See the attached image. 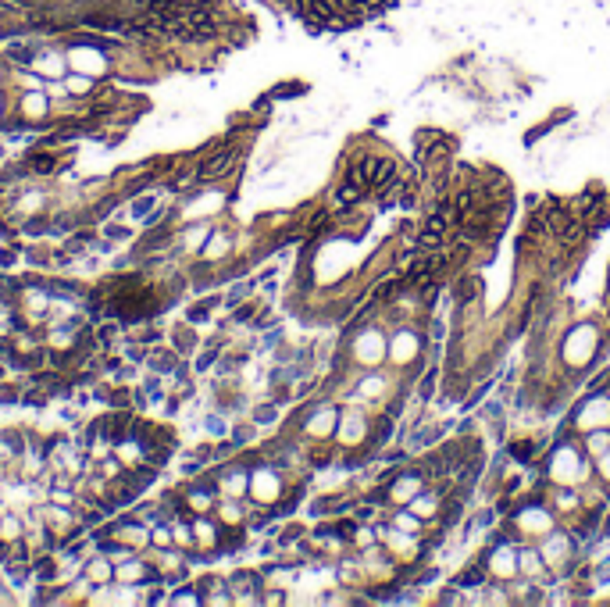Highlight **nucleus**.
I'll return each instance as SVG.
<instances>
[{
  "mask_svg": "<svg viewBox=\"0 0 610 607\" xmlns=\"http://www.w3.org/2000/svg\"><path fill=\"white\" fill-rule=\"evenodd\" d=\"M542 475L553 486H585L592 479V458L582 450L578 436L546 447V454H542Z\"/></svg>",
  "mask_w": 610,
  "mask_h": 607,
  "instance_id": "1",
  "label": "nucleus"
},
{
  "mask_svg": "<svg viewBox=\"0 0 610 607\" xmlns=\"http://www.w3.org/2000/svg\"><path fill=\"white\" fill-rule=\"evenodd\" d=\"M561 525L557 511L549 508L546 496H521V501H514L511 515H507V529L514 532V539H532L539 543L546 532H553Z\"/></svg>",
  "mask_w": 610,
  "mask_h": 607,
  "instance_id": "2",
  "label": "nucleus"
},
{
  "mask_svg": "<svg viewBox=\"0 0 610 607\" xmlns=\"http://www.w3.org/2000/svg\"><path fill=\"white\" fill-rule=\"evenodd\" d=\"M390 329V354H385V364H390L393 372H400V379L425 361L428 354V340H425V329L421 321H393V325H385Z\"/></svg>",
  "mask_w": 610,
  "mask_h": 607,
  "instance_id": "3",
  "label": "nucleus"
},
{
  "mask_svg": "<svg viewBox=\"0 0 610 607\" xmlns=\"http://www.w3.org/2000/svg\"><path fill=\"white\" fill-rule=\"evenodd\" d=\"M343 347H347L354 368H382L385 354H390V329H385V321L357 325V329H350Z\"/></svg>",
  "mask_w": 610,
  "mask_h": 607,
  "instance_id": "4",
  "label": "nucleus"
},
{
  "mask_svg": "<svg viewBox=\"0 0 610 607\" xmlns=\"http://www.w3.org/2000/svg\"><path fill=\"white\" fill-rule=\"evenodd\" d=\"M568 422L578 436L592 432V429H606L610 425V390H585L582 400H575L568 407Z\"/></svg>",
  "mask_w": 610,
  "mask_h": 607,
  "instance_id": "5",
  "label": "nucleus"
},
{
  "mask_svg": "<svg viewBox=\"0 0 610 607\" xmlns=\"http://www.w3.org/2000/svg\"><path fill=\"white\" fill-rule=\"evenodd\" d=\"M368 439H371V415L361 404L343 407L332 443H336L340 450H361V447H368Z\"/></svg>",
  "mask_w": 610,
  "mask_h": 607,
  "instance_id": "6",
  "label": "nucleus"
},
{
  "mask_svg": "<svg viewBox=\"0 0 610 607\" xmlns=\"http://www.w3.org/2000/svg\"><path fill=\"white\" fill-rule=\"evenodd\" d=\"M232 168H239V150L236 147H225L221 143L218 150H211L200 164H197V183H214V179H225Z\"/></svg>",
  "mask_w": 610,
  "mask_h": 607,
  "instance_id": "7",
  "label": "nucleus"
},
{
  "mask_svg": "<svg viewBox=\"0 0 610 607\" xmlns=\"http://www.w3.org/2000/svg\"><path fill=\"white\" fill-rule=\"evenodd\" d=\"M518 572H521V579L539 582V586H549L553 582V572H549V565L539 554V543H532V539H521L518 543Z\"/></svg>",
  "mask_w": 610,
  "mask_h": 607,
  "instance_id": "8",
  "label": "nucleus"
},
{
  "mask_svg": "<svg viewBox=\"0 0 610 607\" xmlns=\"http://www.w3.org/2000/svg\"><path fill=\"white\" fill-rule=\"evenodd\" d=\"M610 197H606V190H599V186H585V190H578V193H571L568 197V207H571V214L575 218H582V222H589V218L606 204Z\"/></svg>",
  "mask_w": 610,
  "mask_h": 607,
  "instance_id": "9",
  "label": "nucleus"
},
{
  "mask_svg": "<svg viewBox=\"0 0 610 607\" xmlns=\"http://www.w3.org/2000/svg\"><path fill=\"white\" fill-rule=\"evenodd\" d=\"M504 450L511 454L514 465H528V468H535L539 458L546 454V447L539 443L535 436H514V439H507V447H504Z\"/></svg>",
  "mask_w": 610,
  "mask_h": 607,
  "instance_id": "10",
  "label": "nucleus"
},
{
  "mask_svg": "<svg viewBox=\"0 0 610 607\" xmlns=\"http://www.w3.org/2000/svg\"><path fill=\"white\" fill-rule=\"evenodd\" d=\"M129 432H132V418H129L122 407H118L115 415H104V418H100V436L107 439L111 447H122L125 439H129Z\"/></svg>",
  "mask_w": 610,
  "mask_h": 607,
  "instance_id": "11",
  "label": "nucleus"
},
{
  "mask_svg": "<svg viewBox=\"0 0 610 607\" xmlns=\"http://www.w3.org/2000/svg\"><path fill=\"white\" fill-rule=\"evenodd\" d=\"M489 582V572H485V561L478 558V561H468L457 575H454V586L457 589H464V593H475V589H482Z\"/></svg>",
  "mask_w": 610,
  "mask_h": 607,
  "instance_id": "12",
  "label": "nucleus"
},
{
  "mask_svg": "<svg viewBox=\"0 0 610 607\" xmlns=\"http://www.w3.org/2000/svg\"><path fill=\"white\" fill-rule=\"evenodd\" d=\"M578 443H582V450L596 461L599 454H606L610 450V425L606 429H592V432H582L578 436Z\"/></svg>",
  "mask_w": 610,
  "mask_h": 607,
  "instance_id": "13",
  "label": "nucleus"
},
{
  "mask_svg": "<svg viewBox=\"0 0 610 607\" xmlns=\"http://www.w3.org/2000/svg\"><path fill=\"white\" fill-rule=\"evenodd\" d=\"M118 479H122L129 489L143 493L147 486H154V482H157V468H154V465H139V468H132V472H118Z\"/></svg>",
  "mask_w": 610,
  "mask_h": 607,
  "instance_id": "14",
  "label": "nucleus"
},
{
  "mask_svg": "<svg viewBox=\"0 0 610 607\" xmlns=\"http://www.w3.org/2000/svg\"><path fill=\"white\" fill-rule=\"evenodd\" d=\"M86 29H97V32H125V18H118V15H82L79 18Z\"/></svg>",
  "mask_w": 610,
  "mask_h": 607,
  "instance_id": "15",
  "label": "nucleus"
},
{
  "mask_svg": "<svg viewBox=\"0 0 610 607\" xmlns=\"http://www.w3.org/2000/svg\"><path fill=\"white\" fill-rule=\"evenodd\" d=\"M150 368H154L157 375H161V372H175V368H179V354L161 347V350H154V354H150Z\"/></svg>",
  "mask_w": 610,
  "mask_h": 607,
  "instance_id": "16",
  "label": "nucleus"
},
{
  "mask_svg": "<svg viewBox=\"0 0 610 607\" xmlns=\"http://www.w3.org/2000/svg\"><path fill=\"white\" fill-rule=\"evenodd\" d=\"M229 247H232V240H229L225 233H211V236H207L204 257H207V261H211V257H221V254H229Z\"/></svg>",
  "mask_w": 610,
  "mask_h": 607,
  "instance_id": "17",
  "label": "nucleus"
},
{
  "mask_svg": "<svg viewBox=\"0 0 610 607\" xmlns=\"http://www.w3.org/2000/svg\"><path fill=\"white\" fill-rule=\"evenodd\" d=\"M304 536H307V529L290 522V525H282V532H279V536H275V543H279V546H293V543H300Z\"/></svg>",
  "mask_w": 610,
  "mask_h": 607,
  "instance_id": "18",
  "label": "nucleus"
},
{
  "mask_svg": "<svg viewBox=\"0 0 610 607\" xmlns=\"http://www.w3.org/2000/svg\"><path fill=\"white\" fill-rule=\"evenodd\" d=\"M8 58H11L15 65H32V61H36V50L25 47V43H11V47H8Z\"/></svg>",
  "mask_w": 610,
  "mask_h": 607,
  "instance_id": "19",
  "label": "nucleus"
},
{
  "mask_svg": "<svg viewBox=\"0 0 610 607\" xmlns=\"http://www.w3.org/2000/svg\"><path fill=\"white\" fill-rule=\"evenodd\" d=\"M275 418H279V404H261V407H254V425H271Z\"/></svg>",
  "mask_w": 610,
  "mask_h": 607,
  "instance_id": "20",
  "label": "nucleus"
},
{
  "mask_svg": "<svg viewBox=\"0 0 610 607\" xmlns=\"http://www.w3.org/2000/svg\"><path fill=\"white\" fill-rule=\"evenodd\" d=\"M592 475H596L603 486H610V450H606V454H599V458L592 461Z\"/></svg>",
  "mask_w": 610,
  "mask_h": 607,
  "instance_id": "21",
  "label": "nucleus"
},
{
  "mask_svg": "<svg viewBox=\"0 0 610 607\" xmlns=\"http://www.w3.org/2000/svg\"><path fill=\"white\" fill-rule=\"evenodd\" d=\"M25 168H29V172H54V157L39 150V154H32V157H29V164H25Z\"/></svg>",
  "mask_w": 610,
  "mask_h": 607,
  "instance_id": "22",
  "label": "nucleus"
},
{
  "mask_svg": "<svg viewBox=\"0 0 610 607\" xmlns=\"http://www.w3.org/2000/svg\"><path fill=\"white\" fill-rule=\"evenodd\" d=\"M304 93V82H286V86H275L268 93V100H282V97H300Z\"/></svg>",
  "mask_w": 610,
  "mask_h": 607,
  "instance_id": "23",
  "label": "nucleus"
},
{
  "mask_svg": "<svg viewBox=\"0 0 610 607\" xmlns=\"http://www.w3.org/2000/svg\"><path fill=\"white\" fill-rule=\"evenodd\" d=\"M214 304H218V300H204V304H193V307L186 311V318L200 325V321H207V314H211V307H214Z\"/></svg>",
  "mask_w": 610,
  "mask_h": 607,
  "instance_id": "24",
  "label": "nucleus"
},
{
  "mask_svg": "<svg viewBox=\"0 0 610 607\" xmlns=\"http://www.w3.org/2000/svg\"><path fill=\"white\" fill-rule=\"evenodd\" d=\"M243 515H247V511H243L236 501H225V504H221V518H225V522H232V525H239V522H243Z\"/></svg>",
  "mask_w": 610,
  "mask_h": 607,
  "instance_id": "25",
  "label": "nucleus"
},
{
  "mask_svg": "<svg viewBox=\"0 0 610 607\" xmlns=\"http://www.w3.org/2000/svg\"><path fill=\"white\" fill-rule=\"evenodd\" d=\"M36 575H39V582H50L54 575H58V565H54V558H39V561H36Z\"/></svg>",
  "mask_w": 610,
  "mask_h": 607,
  "instance_id": "26",
  "label": "nucleus"
},
{
  "mask_svg": "<svg viewBox=\"0 0 610 607\" xmlns=\"http://www.w3.org/2000/svg\"><path fill=\"white\" fill-rule=\"evenodd\" d=\"M254 318H257V300H250V304L236 307V314H232V321H254Z\"/></svg>",
  "mask_w": 610,
  "mask_h": 607,
  "instance_id": "27",
  "label": "nucleus"
},
{
  "mask_svg": "<svg viewBox=\"0 0 610 607\" xmlns=\"http://www.w3.org/2000/svg\"><path fill=\"white\" fill-rule=\"evenodd\" d=\"M193 347H197L193 333H189V329H179V333H175V350H193Z\"/></svg>",
  "mask_w": 610,
  "mask_h": 607,
  "instance_id": "28",
  "label": "nucleus"
},
{
  "mask_svg": "<svg viewBox=\"0 0 610 607\" xmlns=\"http://www.w3.org/2000/svg\"><path fill=\"white\" fill-rule=\"evenodd\" d=\"M214 361H218V343H214L211 350H204V354H200V357H197L193 364H197V372H204V368H211Z\"/></svg>",
  "mask_w": 610,
  "mask_h": 607,
  "instance_id": "29",
  "label": "nucleus"
},
{
  "mask_svg": "<svg viewBox=\"0 0 610 607\" xmlns=\"http://www.w3.org/2000/svg\"><path fill=\"white\" fill-rule=\"evenodd\" d=\"M50 233V222H43V218H32V222H25V236H43Z\"/></svg>",
  "mask_w": 610,
  "mask_h": 607,
  "instance_id": "30",
  "label": "nucleus"
},
{
  "mask_svg": "<svg viewBox=\"0 0 610 607\" xmlns=\"http://www.w3.org/2000/svg\"><path fill=\"white\" fill-rule=\"evenodd\" d=\"M15 400H22V397H18V386L0 382V404H15Z\"/></svg>",
  "mask_w": 610,
  "mask_h": 607,
  "instance_id": "31",
  "label": "nucleus"
},
{
  "mask_svg": "<svg viewBox=\"0 0 610 607\" xmlns=\"http://www.w3.org/2000/svg\"><path fill=\"white\" fill-rule=\"evenodd\" d=\"M75 347H79V350H93V347H97L93 329H82V333H79V340H75Z\"/></svg>",
  "mask_w": 610,
  "mask_h": 607,
  "instance_id": "32",
  "label": "nucleus"
},
{
  "mask_svg": "<svg viewBox=\"0 0 610 607\" xmlns=\"http://www.w3.org/2000/svg\"><path fill=\"white\" fill-rule=\"evenodd\" d=\"M232 439H236V443L243 447V443H250V439H254V425H236V432H232Z\"/></svg>",
  "mask_w": 610,
  "mask_h": 607,
  "instance_id": "33",
  "label": "nucleus"
},
{
  "mask_svg": "<svg viewBox=\"0 0 610 607\" xmlns=\"http://www.w3.org/2000/svg\"><path fill=\"white\" fill-rule=\"evenodd\" d=\"M115 336H118V325H104L100 333H97V340L107 347V343H115Z\"/></svg>",
  "mask_w": 610,
  "mask_h": 607,
  "instance_id": "34",
  "label": "nucleus"
},
{
  "mask_svg": "<svg viewBox=\"0 0 610 607\" xmlns=\"http://www.w3.org/2000/svg\"><path fill=\"white\" fill-rule=\"evenodd\" d=\"M89 240H93V233H79V236H72V240H68V250H72V254H79V250H82Z\"/></svg>",
  "mask_w": 610,
  "mask_h": 607,
  "instance_id": "35",
  "label": "nucleus"
},
{
  "mask_svg": "<svg viewBox=\"0 0 610 607\" xmlns=\"http://www.w3.org/2000/svg\"><path fill=\"white\" fill-rule=\"evenodd\" d=\"M54 596H58V589H54V593H50V586L43 582V586H39V593H36L32 600H36V603H46V600H54Z\"/></svg>",
  "mask_w": 610,
  "mask_h": 607,
  "instance_id": "36",
  "label": "nucleus"
},
{
  "mask_svg": "<svg viewBox=\"0 0 610 607\" xmlns=\"http://www.w3.org/2000/svg\"><path fill=\"white\" fill-rule=\"evenodd\" d=\"M154 543H157V546H168V543H172V529H157V532H154Z\"/></svg>",
  "mask_w": 610,
  "mask_h": 607,
  "instance_id": "37",
  "label": "nucleus"
},
{
  "mask_svg": "<svg viewBox=\"0 0 610 607\" xmlns=\"http://www.w3.org/2000/svg\"><path fill=\"white\" fill-rule=\"evenodd\" d=\"M150 207H154V200H150V197H143V200H136V204H132V214L139 218V214H147Z\"/></svg>",
  "mask_w": 610,
  "mask_h": 607,
  "instance_id": "38",
  "label": "nucleus"
},
{
  "mask_svg": "<svg viewBox=\"0 0 610 607\" xmlns=\"http://www.w3.org/2000/svg\"><path fill=\"white\" fill-rule=\"evenodd\" d=\"M22 400H25L29 407H43V404H46V397H43V393H22Z\"/></svg>",
  "mask_w": 610,
  "mask_h": 607,
  "instance_id": "39",
  "label": "nucleus"
},
{
  "mask_svg": "<svg viewBox=\"0 0 610 607\" xmlns=\"http://www.w3.org/2000/svg\"><path fill=\"white\" fill-rule=\"evenodd\" d=\"M18 261V250H0V268H11Z\"/></svg>",
  "mask_w": 610,
  "mask_h": 607,
  "instance_id": "40",
  "label": "nucleus"
},
{
  "mask_svg": "<svg viewBox=\"0 0 610 607\" xmlns=\"http://www.w3.org/2000/svg\"><path fill=\"white\" fill-rule=\"evenodd\" d=\"M129 236V229H122V226H107V240H125Z\"/></svg>",
  "mask_w": 610,
  "mask_h": 607,
  "instance_id": "41",
  "label": "nucleus"
},
{
  "mask_svg": "<svg viewBox=\"0 0 610 607\" xmlns=\"http://www.w3.org/2000/svg\"><path fill=\"white\" fill-rule=\"evenodd\" d=\"M157 340H161L157 329H147V333H143V343H157Z\"/></svg>",
  "mask_w": 610,
  "mask_h": 607,
  "instance_id": "42",
  "label": "nucleus"
},
{
  "mask_svg": "<svg viewBox=\"0 0 610 607\" xmlns=\"http://www.w3.org/2000/svg\"><path fill=\"white\" fill-rule=\"evenodd\" d=\"M207 429H211V432H218V436H221V432H225V425H221L218 418H207Z\"/></svg>",
  "mask_w": 610,
  "mask_h": 607,
  "instance_id": "43",
  "label": "nucleus"
},
{
  "mask_svg": "<svg viewBox=\"0 0 610 607\" xmlns=\"http://www.w3.org/2000/svg\"><path fill=\"white\" fill-rule=\"evenodd\" d=\"M0 379H4V368H0Z\"/></svg>",
  "mask_w": 610,
  "mask_h": 607,
  "instance_id": "44",
  "label": "nucleus"
}]
</instances>
